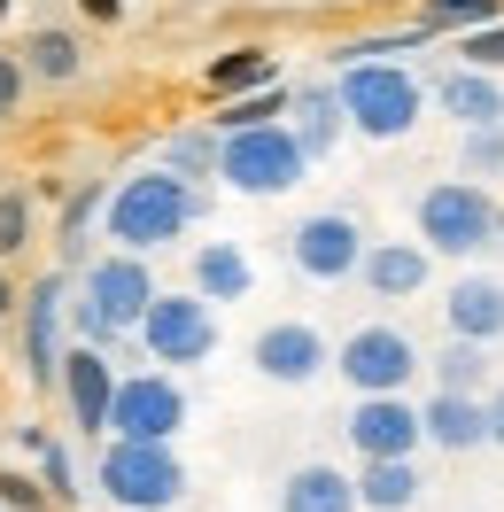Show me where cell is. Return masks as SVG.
<instances>
[{
    "instance_id": "19",
    "label": "cell",
    "mask_w": 504,
    "mask_h": 512,
    "mask_svg": "<svg viewBox=\"0 0 504 512\" xmlns=\"http://www.w3.org/2000/svg\"><path fill=\"white\" fill-rule=\"evenodd\" d=\"M357 505H365L357 474H342V466H295L280 481V512H357Z\"/></svg>"
},
{
    "instance_id": "10",
    "label": "cell",
    "mask_w": 504,
    "mask_h": 512,
    "mask_svg": "<svg viewBox=\"0 0 504 512\" xmlns=\"http://www.w3.org/2000/svg\"><path fill=\"white\" fill-rule=\"evenodd\" d=\"M187 427V388L171 373H132L117 381V412H109V435H132V443H171Z\"/></svg>"
},
{
    "instance_id": "13",
    "label": "cell",
    "mask_w": 504,
    "mask_h": 512,
    "mask_svg": "<svg viewBox=\"0 0 504 512\" xmlns=\"http://www.w3.org/2000/svg\"><path fill=\"white\" fill-rule=\"evenodd\" d=\"M117 365H109V350H94V342H78V350L63 357V404L70 419L86 427V435H109V412H117Z\"/></svg>"
},
{
    "instance_id": "9",
    "label": "cell",
    "mask_w": 504,
    "mask_h": 512,
    "mask_svg": "<svg viewBox=\"0 0 504 512\" xmlns=\"http://www.w3.org/2000/svg\"><path fill=\"white\" fill-rule=\"evenodd\" d=\"M365 249H373V241H365V225L349 218V210H318V218H303L287 233L295 272H303V280H326V288H334V280H357V272H365Z\"/></svg>"
},
{
    "instance_id": "16",
    "label": "cell",
    "mask_w": 504,
    "mask_h": 512,
    "mask_svg": "<svg viewBox=\"0 0 504 512\" xmlns=\"http://www.w3.org/2000/svg\"><path fill=\"white\" fill-rule=\"evenodd\" d=\"M427 272H435V249H427V241H373L357 280H365L380 303H404V295L427 288Z\"/></svg>"
},
{
    "instance_id": "21",
    "label": "cell",
    "mask_w": 504,
    "mask_h": 512,
    "mask_svg": "<svg viewBox=\"0 0 504 512\" xmlns=\"http://www.w3.org/2000/svg\"><path fill=\"white\" fill-rule=\"evenodd\" d=\"M256 288L249 256L233 249V241H202L194 249V295H210V303H241V295Z\"/></svg>"
},
{
    "instance_id": "31",
    "label": "cell",
    "mask_w": 504,
    "mask_h": 512,
    "mask_svg": "<svg viewBox=\"0 0 504 512\" xmlns=\"http://www.w3.org/2000/svg\"><path fill=\"white\" fill-rule=\"evenodd\" d=\"M458 55H466L473 70H504V16H497V24H481V32H466V39H458Z\"/></svg>"
},
{
    "instance_id": "38",
    "label": "cell",
    "mask_w": 504,
    "mask_h": 512,
    "mask_svg": "<svg viewBox=\"0 0 504 512\" xmlns=\"http://www.w3.org/2000/svg\"><path fill=\"white\" fill-rule=\"evenodd\" d=\"M16 303H24V295L8 288V272H0V319H8V311H16Z\"/></svg>"
},
{
    "instance_id": "12",
    "label": "cell",
    "mask_w": 504,
    "mask_h": 512,
    "mask_svg": "<svg viewBox=\"0 0 504 512\" xmlns=\"http://www.w3.org/2000/svg\"><path fill=\"white\" fill-rule=\"evenodd\" d=\"M249 357H256V373L280 381V388H303V381H318V373L334 365V350H326V334H318L311 319H272L249 342Z\"/></svg>"
},
{
    "instance_id": "34",
    "label": "cell",
    "mask_w": 504,
    "mask_h": 512,
    "mask_svg": "<svg viewBox=\"0 0 504 512\" xmlns=\"http://www.w3.org/2000/svg\"><path fill=\"white\" fill-rule=\"evenodd\" d=\"M0 505H8V512H39L47 497H39V489H32L24 474H0Z\"/></svg>"
},
{
    "instance_id": "30",
    "label": "cell",
    "mask_w": 504,
    "mask_h": 512,
    "mask_svg": "<svg viewBox=\"0 0 504 512\" xmlns=\"http://www.w3.org/2000/svg\"><path fill=\"white\" fill-rule=\"evenodd\" d=\"M171 171H187V179H210V171H218V148H210V140H202V132H179V140H171Z\"/></svg>"
},
{
    "instance_id": "1",
    "label": "cell",
    "mask_w": 504,
    "mask_h": 512,
    "mask_svg": "<svg viewBox=\"0 0 504 512\" xmlns=\"http://www.w3.org/2000/svg\"><path fill=\"white\" fill-rule=\"evenodd\" d=\"M109 241L132 256H156L171 249L179 233H187L194 218H202V187H194L187 171H171V163H156V171H132L125 187L109 194Z\"/></svg>"
},
{
    "instance_id": "14",
    "label": "cell",
    "mask_w": 504,
    "mask_h": 512,
    "mask_svg": "<svg viewBox=\"0 0 504 512\" xmlns=\"http://www.w3.org/2000/svg\"><path fill=\"white\" fill-rule=\"evenodd\" d=\"M419 419H427V443L450 450V458H466V450H489V396H466V388H435V396L419 404Z\"/></svg>"
},
{
    "instance_id": "22",
    "label": "cell",
    "mask_w": 504,
    "mask_h": 512,
    "mask_svg": "<svg viewBox=\"0 0 504 512\" xmlns=\"http://www.w3.org/2000/svg\"><path fill=\"white\" fill-rule=\"evenodd\" d=\"M357 497H365V512H411L419 505V466L411 458H365Z\"/></svg>"
},
{
    "instance_id": "8",
    "label": "cell",
    "mask_w": 504,
    "mask_h": 512,
    "mask_svg": "<svg viewBox=\"0 0 504 512\" xmlns=\"http://www.w3.org/2000/svg\"><path fill=\"white\" fill-rule=\"evenodd\" d=\"M140 342L156 365H202V357L218 350V311H210V295H156L148 303V319H140Z\"/></svg>"
},
{
    "instance_id": "36",
    "label": "cell",
    "mask_w": 504,
    "mask_h": 512,
    "mask_svg": "<svg viewBox=\"0 0 504 512\" xmlns=\"http://www.w3.org/2000/svg\"><path fill=\"white\" fill-rule=\"evenodd\" d=\"M489 443L504 450V388H489Z\"/></svg>"
},
{
    "instance_id": "20",
    "label": "cell",
    "mask_w": 504,
    "mask_h": 512,
    "mask_svg": "<svg viewBox=\"0 0 504 512\" xmlns=\"http://www.w3.org/2000/svg\"><path fill=\"white\" fill-rule=\"evenodd\" d=\"M349 132V109H342V94L334 86H303L295 94V140H303V156H334V140Z\"/></svg>"
},
{
    "instance_id": "25",
    "label": "cell",
    "mask_w": 504,
    "mask_h": 512,
    "mask_svg": "<svg viewBox=\"0 0 504 512\" xmlns=\"http://www.w3.org/2000/svg\"><path fill=\"white\" fill-rule=\"evenodd\" d=\"M241 86H280V70H272V55H256V47H241V55H225V63H210V94H241Z\"/></svg>"
},
{
    "instance_id": "3",
    "label": "cell",
    "mask_w": 504,
    "mask_h": 512,
    "mask_svg": "<svg viewBox=\"0 0 504 512\" xmlns=\"http://www.w3.org/2000/svg\"><path fill=\"white\" fill-rule=\"evenodd\" d=\"M334 94H342V109H349V132H365V140H404V132L419 125V109H427V86H419L404 63H380V55L349 63L342 78H334Z\"/></svg>"
},
{
    "instance_id": "15",
    "label": "cell",
    "mask_w": 504,
    "mask_h": 512,
    "mask_svg": "<svg viewBox=\"0 0 504 512\" xmlns=\"http://www.w3.org/2000/svg\"><path fill=\"white\" fill-rule=\"evenodd\" d=\"M63 280H39L32 295H24V373H32L39 388L63 381V350H55V334H63Z\"/></svg>"
},
{
    "instance_id": "6",
    "label": "cell",
    "mask_w": 504,
    "mask_h": 512,
    "mask_svg": "<svg viewBox=\"0 0 504 512\" xmlns=\"http://www.w3.org/2000/svg\"><path fill=\"white\" fill-rule=\"evenodd\" d=\"M303 171H311V156H303L295 125H241L218 140V179L233 194H287L303 187Z\"/></svg>"
},
{
    "instance_id": "33",
    "label": "cell",
    "mask_w": 504,
    "mask_h": 512,
    "mask_svg": "<svg viewBox=\"0 0 504 512\" xmlns=\"http://www.w3.org/2000/svg\"><path fill=\"white\" fill-rule=\"evenodd\" d=\"M24 78H32V70H24V55H0V117L24 101Z\"/></svg>"
},
{
    "instance_id": "2",
    "label": "cell",
    "mask_w": 504,
    "mask_h": 512,
    "mask_svg": "<svg viewBox=\"0 0 504 512\" xmlns=\"http://www.w3.org/2000/svg\"><path fill=\"white\" fill-rule=\"evenodd\" d=\"M156 272H148V256H94L86 264V288H78V303H70V326H78V342H94V350H109L117 334H140V319H148V303H156Z\"/></svg>"
},
{
    "instance_id": "39",
    "label": "cell",
    "mask_w": 504,
    "mask_h": 512,
    "mask_svg": "<svg viewBox=\"0 0 504 512\" xmlns=\"http://www.w3.org/2000/svg\"><path fill=\"white\" fill-rule=\"evenodd\" d=\"M0 16H8V0H0Z\"/></svg>"
},
{
    "instance_id": "7",
    "label": "cell",
    "mask_w": 504,
    "mask_h": 512,
    "mask_svg": "<svg viewBox=\"0 0 504 512\" xmlns=\"http://www.w3.org/2000/svg\"><path fill=\"white\" fill-rule=\"evenodd\" d=\"M419 365H427V357L411 350L404 326H357V334H342V350H334V373H342L357 396H404Z\"/></svg>"
},
{
    "instance_id": "28",
    "label": "cell",
    "mask_w": 504,
    "mask_h": 512,
    "mask_svg": "<svg viewBox=\"0 0 504 512\" xmlns=\"http://www.w3.org/2000/svg\"><path fill=\"white\" fill-rule=\"evenodd\" d=\"M24 241H32V202L16 187H0V256H16Z\"/></svg>"
},
{
    "instance_id": "27",
    "label": "cell",
    "mask_w": 504,
    "mask_h": 512,
    "mask_svg": "<svg viewBox=\"0 0 504 512\" xmlns=\"http://www.w3.org/2000/svg\"><path fill=\"white\" fill-rule=\"evenodd\" d=\"M497 16H504V0H427V24H458V32H481Z\"/></svg>"
},
{
    "instance_id": "4",
    "label": "cell",
    "mask_w": 504,
    "mask_h": 512,
    "mask_svg": "<svg viewBox=\"0 0 504 512\" xmlns=\"http://www.w3.org/2000/svg\"><path fill=\"white\" fill-rule=\"evenodd\" d=\"M94 481H101V497L125 505V512H171L179 497H187L179 450H171V443H132V435H109Z\"/></svg>"
},
{
    "instance_id": "17",
    "label": "cell",
    "mask_w": 504,
    "mask_h": 512,
    "mask_svg": "<svg viewBox=\"0 0 504 512\" xmlns=\"http://www.w3.org/2000/svg\"><path fill=\"white\" fill-rule=\"evenodd\" d=\"M442 319H450V334L458 342H497L504 334V280H458V288L442 295Z\"/></svg>"
},
{
    "instance_id": "11",
    "label": "cell",
    "mask_w": 504,
    "mask_h": 512,
    "mask_svg": "<svg viewBox=\"0 0 504 512\" xmlns=\"http://www.w3.org/2000/svg\"><path fill=\"white\" fill-rule=\"evenodd\" d=\"M427 443V419L411 396H357L349 404V450L357 458H411Z\"/></svg>"
},
{
    "instance_id": "32",
    "label": "cell",
    "mask_w": 504,
    "mask_h": 512,
    "mask_svg": "<svg viewBox=\"0 0 504 512\" xmlns=\"http://www.w3.org/2000/svg\"><path fill=\"white\" fill-rule=\"evenodd\" d=\"M94 210H109L101 187H78V194H70V210H63V256H78V233L94 225Z\"/></svg>"
},
{
    "instance_id": "37",
    "label": "cell",
    "mask_w": 504,
    "mask_h": 512,
    "mask_svg": "<svg viewBox=\"0 0 504 512\" xmlns=\"http://www.w3.org/2000/svg\"><path fill=\"white\" fill-rule=\"evenodd\" d=\"M78 8H86V16H101V24L117 16V0H78Z\"/></svg>"
},
{
    "instance_id": "18",
    "label": "cell",
    "mask_w": 504,
    "mask_h": 512,
    "mask_svg": "<svg viewBox=\"0 0 504 512\" xmlns=\"http://www.w3.org/2000/svg\"><path fill=\"white\" fill-rule=\"evenodd\" d=\"M435 101H442V109H450L466 132H473V125H504V78H497V70L458 63V70L435 86Z\"/></svg>"
},
{
    "instance_id": "23",
    "label": "cell",
    "mask_w": 504,
    "mask_h": 512,
    "mask_svg": "<svg viewBox=\"0 0 504 512\" xmlns=\"http://www.w3.org/2000/svg\"><path fill=\"white\" fill-rule=\"evenodd\" d=\"M24 70L47 78V86H70V78L86 70V39L78 32H32L24 39Z\"/></svg>"
},
{
    "instance_id": "35",
    "label": "cell",
    "mask_w": 504,
    "mask_h": 512,
    "mask_svg": "<svg viewBox=\"0 0 504 512\" xmlns=\"http://www.w3.org/2000/svg\"><path fill=\"white\" fill-rule=\"evenodd\" d=\"M39 466H47V489H55V497H70V458L55 443H39Z\"/></svg>"
},
{
    "instance_id": "26",
    "label": "cell",
    "mask_w": 504,
    "mask_h": 512,
    "mask_svg": "<svg viewBox=\"0 0 504 512\" xmlns=\"http://www.w3.org/2000/svg\"><path fill=\"white\" fill-rule=\"evenodd\" d=\"M458 156H466V179H497L504 171V125H473Z\"/></svg>"
},
{
    "instance_id": "29",
    "label": "cell",
    "mask_w": 504,
    "mask_h": 512,
    "mask_svg": "<svg viewBox=\"0 0 504 512\" xmlns=\"http://www.w3.org/2000/svg\"><path fill=\"white\" fill-rule=\"evenodd\" d=\"M280 86H264V94L256 101H225V117H218V132H241V125H272V117H280Z\"/></svg>"
},
{
    "instance_id": "5",
    "label": "cell",
    "mask_w": 504,
    "mask_h": 512,
    "mask_svg": "<svg viewBox=\"0 0 504 512\" xmlns=\"http://www.w3.org/2000/svg\"><path fill=\"white\" fill-rule=\"evenodd\" d=\"M419 241L435 256H481L504 241V210L489 202L481 179H435L419 194Z\"/></svg>"
},
{
    "instance_id": "24",
    "label": "cell",
    "mask_w": 504,
    "mask_h": 512,
    "mask_svg": "<svg viewBox=\"0 0 504 512\" xmlns=\"http://www.w3.org/2000/svg\"><path fill=\"white\" fill-rule=\"evenodd\" d=\"M435 388H466V396H489V342H458L435 357Z\"/></svg>"
}]
</instances>
